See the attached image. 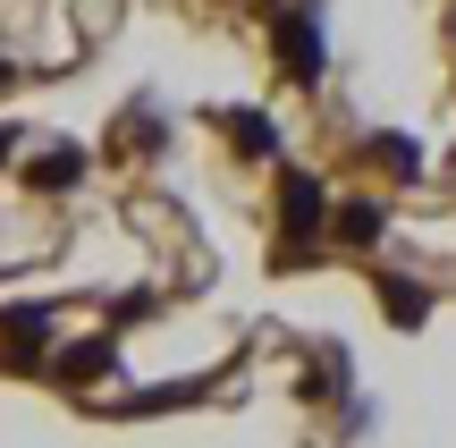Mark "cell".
<instances>
[{"instance_id":"7a4b0ae2","label":"cell","mask_w":456,"mask_h":448,"mask_svg":"<svg viewBox=\"0 0 456 448\" xmlns=\"http://www.w3.org/2000/svg\"><path fill=\"white\" fill-rule=\"evenodd\" d=\"M338 237H346V246H372V237H380V212H372V203H355V212L338 220Z\"/></svg>"},{"instance_id":"6da1fadb","label":"cell","mask_w":456,"mask_h":448,"mask_svg":"<svg viewBox=\"0 0 456 448\" xmlns=\"http://www.w3.org/2000/svg\"><path fill=\"white\" fill-rule=\"evenodd\" d=\"M279 51L296 60V77H322V34H313V17H305V9L279 26Z\"/></svg>"}]
</instances>
